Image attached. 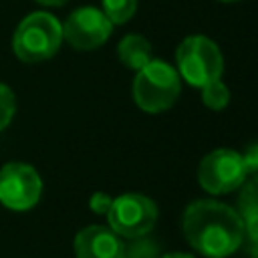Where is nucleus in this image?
<instances>
[{"instance_id":"1","label":"nucleus","mask_w":258,"mask_h":258,"mask_svg":"<svg viewBox=\"0 0 258 258\" xmlns=\"http://www.w3.org/2000/svg\"><path fill=\"white\" fill-rule=\"evenodd\" d=\"M187 244L206 258H226L234 254L244 240L240 214L214 200L191 202L181 220Z\"/></svg>"},{"instance_id":"2","label":"nucleus","mask_w":258,"mask_h":258,"mask_svg":"<svg viewBox=\"0 0 258 258\" xmlns=\"http://www.w3.org/2000/svg\"><path fill=\"white\" fill-rule=\"evenodd\" d=\"M181 91L177 71L165 60H149L133 79V99L145 113H161L175 105Z\"/></svg>"},{"instance_id":"3","label":"nucleus","mask_w":258,"mask_h":258,"mask_svg":"<svg viewBox=\"0 0 258 258\" xmlns=\"http://www.w3.org/2000/svg\"><path fill=\"white\" fill-rule=\"evenodd\" d=\"M62 42V24L48 12L28 14L16 28L12 48L24 62H40L50 58Z\"/></svg>"},{"instance_id":"4","label":"nucleus","mask_w":258,"mask_h":258,"mask_svg":"<svg viewBox=\"0 0 258 258\" xmlns=\"http://www.w3.org/2000/svg\"><path fill=\"white\" fill-rule=\"evenodd\" d=\"M177 75L191 87H204L218 81L224 71V58L214 40L202 34H194L181 40L175 50Z\"/></svg>"},{"instance_id":"5","label":"nucleus","mask_w":258,"mask_h":258,"mask_svg":"<svg viewBox=\"0 0 258 258\" xmlns=\"http://www.w3.org/2000/svg\"><path fill=\"white\" fill-rule=\"evenodd\" d=\"M109 228L121 238L147 236L157 222V206L143 194H123L113 200L107 212Z\"/></svg>"},{"instance_id":"6","label":"nucleus","mask_w":258,"mask_h":258,"mask_svg":"<svg viewBox=\"0 0 258 258\" xmlns=\"http://www.w3.org/2000/svg\"><path fill=\"white\" fill-rule=\"evenodd\" d=\"M248 177L242 153L234 149H214L210 151L198 167V181L210 194H228L238 189Z\"/></svg>"},{"instance_id":"7","label":"nucleus","mask_w":258,"mask_h":258,"mask_svg":"<svg viewBox=\"0 0 258 258\" xmlns=\"http://www.w3.org/2000/svg\"><path fill=\"white\" fill-rule=\"evenodd\" d=\"M42 194V179L28 163H6L0 169V202L16 212L36 206Z\"/></svg>"},{"instance_id":"8","label":"nucleus","mask_w":258,"mask_h":258,"mask_svg":"<svg viewBox=\"0 0 258 258\" xmlns=\"http://www.w3.org/2000/svg\"><path fill=\"white\" fill-rule=\"evenodd\" d=\"M111 28L113 24L103 10L85 6L67 18L62 26V38L77 50H93L109 38Z\"/></svg>"},{"instance_id":"9","label":"nucleus","mask_w":258,"mask_h":258,"mask_svg":"<svg viewBox=\"0 0 258 258\" xmlns=\"http://www.w3.org/2000/svg\"><path fill=\"white\" fill-rule=\"evenodd\" d=\"M123 246L121 238L105 226H87L75 236L77 258H119Z\"/></svg>"},{"instance_id":"10","label":"nucleus","mask_w":258,"mask_h":258,"mask_svg":"<svg viewBox=\"0 0 258 258\" xmlns=\"http://www.w3.org/2000/svg\"><path fill=\"white\" fill-rule=\"evenodd\" d=\"M238 196V214L244 224V236H248L250 242L258 240V173L254 177H246L240 185Z\"/></svg>"},{"instance_id":"11","label":"nucleus","mask_w":258,"mask_h":258,"mask_svg":"<svg viewBox=\"0 0 258 258\" xmlns=\"http://www.w3.org/2000/svg\"><path fill=\"white\" fill-rule=\"evenodd\" d=\"M119 60L133 71H139L143 64L151 60V42L141 34H127L121 38L119 46Z\"/></svg>"},{"instance_id":"12","label":"nucleus","mask_w":258,"mask_h":258,"mask_svg":"<svg viewBox=\"0 0 258 258\" xmlns=\"http://www.w3.org/2000/svg\"><path fill=\"white\" fill-rule=\"evenodd\" d=\"M137 0H103V12L111 24H125L133 18Z\"/></svg>"},{"instance_id":"13","label":"nucleus","mask_w":258,"mask_h":258,"mask_svg":"<svg viewBox=\"0 0 258 258\" xmlns=\"http://www.w3.org/2000/svg\"><path fill=\"white\" fill-rule=\"evenodd\" d=\"M202 101L206 107H210L214 111H222L230 103V91L220 79L212 81V83L202 87Z\"/></svg>"},{"instance_id":"14","label":"nucleus","mask_w":258,"mask_h":258,"mask_svg":"<svg viewBox=\"0 0 258 258\" xmlns=\"http://www.w3.org/2000/svg\"><path fill=\"white\" fill-rule=\"evenodd\" d=\"M125 258H157V246L147 236L133 238L127 246H123Z\"/></svg>"},{"instance_id":"15","label":"nucleus","mask_w":258,"mask_h":258,"mask_svg":"<svg viewBox=\"0 0 258 258\" xmlns=\"http://www.w3.org/2000/svg\"><path fill=\"white\" fill-rule=\"evenodd\" d=\"M16 111V101H14V93L0 83V131L12 121V115Z\"/></svg>"},{"instance_id":"16","label":"nucleus","mask_w":258,"mask_h":258,"mask_svg":"<svg viewBox=\"0 0 258 258\" xmlns=\"http://www.w3.org/2000/svg\"><path fill=\"white\" fill-rule=\"evenodd\" d=\"M111 204H113V198H111V196H107V194H103V191L93 194V196H91V200H89L91 210H93L95 214H105V216H107V212H109Z\"/></svg>"},{"instance_id":"17","label":"nucleus","mask_w":258,"mask_h":258,"mask_svg":"<svg viewBox=\"0 0 258 258\" xmlns=\"http://www.w3.org/2000/svg\"><path fill=\"white\" fill-rule=\"evenodd\" d=\"M242 157H244V165L248 173H258V143L250 145Z\"/></svg>"},{"instance_id":"18","label":"nucleus","mask_w":258,"mask_h":258,"mask_svg":"<svg viewBox=\"0 0 258 258\" xmlns=\"http://www.w3.org/2000/svg\"><path fill=\"white\" fill-rule=\"evenodd\" d=\"M161 258H194V256L191 254H183V252H169V254H165Z\"/></svg>"},{"instance_id":"19","label":"nucleus","mask_w":258,"mask_h":258,"mask_svg":"<svg viewBox=\"0 0 258 258\" xmlns=\"http://www.w3.org/2000/svg\"><path fill=\"white\" fill-rule=\"evenodd\" d=\"M36 2H40L44 6H62L67 0H36Z\"/></svg>"},{"instance_id":"20","label":"nucleus","mask_w":258,"mask_h":258,"mask_svg":"<svg viewBox=\"0 0 258 258\" xmlns=\"http://www.w3.org/2000/svg\"><path fill=\"white\" fill-rule=\"evenodd\" d=\"M250 256L252 258H258V240L252 242V248H250Z\"/></svg>"},{"instance_id":"21","label":"nucleus","mask_w":258,"mask_h":258,"mask_svg":"<svg viewBox=\"0 0 258 258\" xmlns=\"http://www.w3.org/2000/svg\"><path fill=\"white\" fill-rule=\"evenodd\" d=\"M218 2H236V0H218Z\"/></svg>"},{"instance_id":"22","label":"nucleus","mask_w":258,"mask_h":258,"mask_svg":"<svg viewBox=\"0 0 258 258\" xmlns=\"http://www.w3.org/2000/svg\"><path fill=\"white\" fill-rule=\"evenodd\" d=\"M119 258H125V256H123V254H121V256H119Z\"/></svg>"}]
</instances>
